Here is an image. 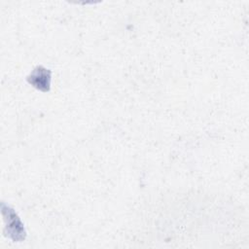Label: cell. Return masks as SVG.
I'll return each instance as SVG.
<instances>
[{
  "instance_id": "obj_1",
  "label": "cell",
  "mask_w": 249,
  "mask_h": 249,
  "mask_svg": "<svg viewBox=\"0 0 249 249\" xmlns=\"http://www.w3.org/2000/svg\"><path fill=\"white\" fill-rule=\"evenodd\" d=\"M27 82L37 89L47 92L51 88V71L43 66H37L27 77Z\"/></svg>"
},
{
  "instance_id": "obj_2",
  "label": "cell",
  "mask_w": 249,
  "mask_h": 249,
  "mask_svg": "<svg viewBox=\"0 0 249 249\" xmlns=\"http://www.w3.org/2000/svg\"><path fill=\"white\" fill-rule=\"evenodd\" d=\"M3 209H5L4 206H3ZM6 211L8 212V219L5 217V220H8L7 227H8L9 236L13 238V240L15 241L23 240L25 238V231L22 223L20 222L19 218L18 217V215L15 213L13 209L8 207V210Z\"/></svg>"
}]
</instances>
